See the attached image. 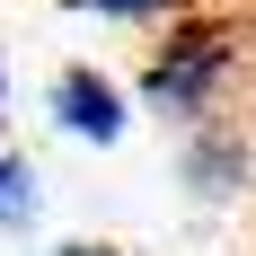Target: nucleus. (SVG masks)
I'll return each mask as SVG.
<instances>
[{
    "label": "nucleus",
    "instance_id": "1",
    "mask_svg": "<svg viewBox=\"0 0 256 256\" xmlns=\"http://www.w3.org/2000/svg\"><path fill=\"white\" fill-rule=\"evenodd\" d=\"M238 80V36L221 18H168V44L142 62V106L159 124H204L221 115V88Z\"/></svg>",
    "mask_w": 256,
    "mask_h": 256
},
{
    "label": "nucleus",
    "instance_id": "2",
    "mask_svg": "<svg viewBox=\"0 0 256 256\" xmlns=\"http://www.w3.org/2000/svg\"><path fill=\"white\" fill-rule=\"evenodd\" d=\"M177 177H186L194 204H238V194L256 186V142H248V124H238V115H204V124H186Z\"/></svg>",
    "mask_w": 256,
    "mask_h": 256
},
{
    "label": "nucleus",
    "instance_id": "3",
    "mask_svg": "<svg viewBox=\"0 0 256 256\" xmlns=\"http://www.w3.org/2000/svg\"><path fill=\"white\" fill-rule=\"evenodd\" d=\"M53 124L71 132V142H98V150H115L132 115H124V88H115L106 71H88V62H71V71L53 80Z\"/></svg>",
    "mask_w": 256,
    "mask_h": 256
},
{
    "label": "nucleus",
    "instance_id": "4",
    "mask_svg": "<svg viewBox=\"0 0 256 256\" xmlns=\"http://www.w3.org/2000/svg\"><path fill=\"white\" fill-rule=\"evenodd\" d=\"M36 212H44L36 168H26L18 150H0V230H36Z\"/></svg>",
    "mask_w": 256,
    "mask_h": 256
},
{
    "label": "nucleus",
    "instance_id": "5",
    "mask_svg": "<svg viewBox=\"0 0 256 256\" xmlns=\"http://www.w3.org/2000/svg\"><path fill=\"white\" fill-rule=\"evenodd\" d=\"M88 18H115V26H159V18H186L194 0H71Z\"/></svg>",
    "mask_w": 256,
    "mask_h": 256
},
{
    "label": "nucleus",
    "instance_id": "6",
    "mask_svg": "<svg viewBox=\"0 0 256 256\" xmlns=\"http://www.w3.org/2000/svg\"><path fill=\"white\" fill-rule=\"evenodd\" d=\"M53 256H124V248H106V238H71V248H53Z\"/></svg>",
    "mask_w": 256,
    "mask_h": 256
},
{
    "label": "nucleus",
    "instance_id": "7",
    "mask_svg": "<svg viewBox=\"0 0 256 256\" xmlns=\"http://www.w3.org/2000/svg\"><path fill=\"white\" fill-rule=\"evenodd\" d=\"M0 106H9V71H0Z\"/></svg>",
    "mask_w": 256,
    "mask_h": 256
}]
</instances>
